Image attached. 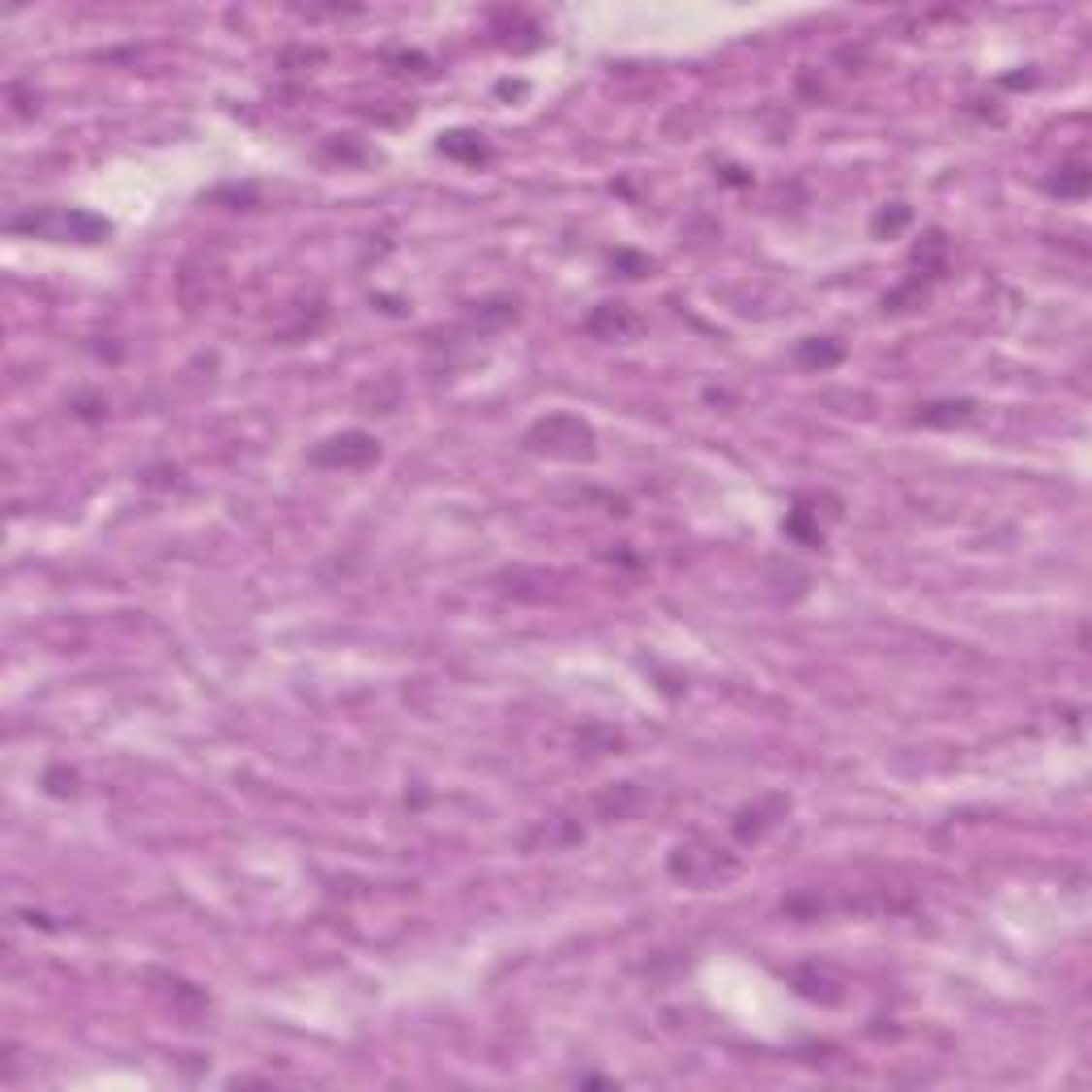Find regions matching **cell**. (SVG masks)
Wrapping results in <instances>:
<instances>
[{"instance_id":"52a82bcc","label":"cell","mask_w":1092,"mask_h":1092,"mask_svg":"<svg viewBox=\"0 0 1092 1092\" xmlns=\"http://www.w3.org/2000/svg\"><path fill=\"white\" fill-rule=\"evenodd\" d=\"M1058 197H1084V188H1088V171L1079 167V163H1072V167H1063L1058 171V179L1050 184Z\"/></svg>"},{"instance_id":"8992f818","label":"cell","mask_w":1092,"mask_h":1092,"mask_svg":"<svg viewBox=\"0 0 1092 1092\" xmlns=\"http://www.w3.org/2000/svg\"><path fill=\"white\" fill-rule=\"evenodd\" d=\"M798 359L802 363H819V368H828V363L841 359V346H832V337H811L798 346Z\"/></svg>"},{"instance_id":"5b68a950","label":"cell","mask_w":1092,"mask_h":1092,"mask_svg":"<svg viewBox=\"0 0 1092 1092\" xmlns=\"http://www.w3.org/2000/svg\"><path fill=\"white\" fill-rule=\"evenodd\" d=\"M444 154H457V158H469V163H478V158H487V145L478 142L474 133H448L440 142Z\"/></svg>"},{"instance_id":"ba28073f","label":"cell","mask_w":1092,"mask_h":1092,"mask_svg":"<svg viewBox=\"0 0 1092 1092\" xmlns=\"http://www.w3.org/2000/svg\"><path fill=\"white\" fill-rule=\"evenodd\" d=\"M905 222H909V209L896 206L892 218H887V213H880V218H875V231H896V227H905Z\"/></svg>"},{"instance_id":"277c9868","label":"cell","mask_w":1092,"mask_h":1092,"mask_svg":"<svg viewBox=\"0 0 1092 1092\" xmlns=\"http://www.w3.org/2000/svg\"><path fill=\"white\" fill-rule=\"evenodd\" d=\"M640 329V320L627 312L624 304H606V307H597L594 316H589V334H597V337H610V341H624V337H631Z\"/></svg>"},{"instance_id":"3957f363","label":"cell","mask_w":1092,"mask_h":1092,"mask_svg":"<svg viewBox=\"0 0 1092 1092\" xmlns=\"http://www.w3.org/2000/svg\"><path fill=\"white\" fill-rule=\"evenodd\" d=\"M371 462H380V444L368 432H341L312 448V466H329V469H363Z\"/></svg>"},{"instance_id":"7a4b0ae2","label":"cell","mask_w":1092,"mask_h":1092,"mask_svg":"<svg viewBox=\"0 0 1092 1092\" xmlns=\"http://www.w3.org/2000/svg\"><path fill=\"white\" fill-rule=\"evenodd\" d=\"M14 231H39L48 240H73V243H99L103 235H112L103 218L94 213H35V218H17Z\"/></svg>"},{"instance_id":"6da1fadb","label":"cell","mask_w":1092,"mask_h":1092,"mask_svg":"<svg viewBox=\"0 0 1092 1092\" xmlns=\"http://www.w3.org/2000/svg\"><path fill=\"white\" fill-rule=\"evenodd\" d=\"M526 444L533 453H546V457H560V462H581V457H594V432L589 423L572 419V414H551V419L533 423Z\"/></svg>"}]
</instances>
